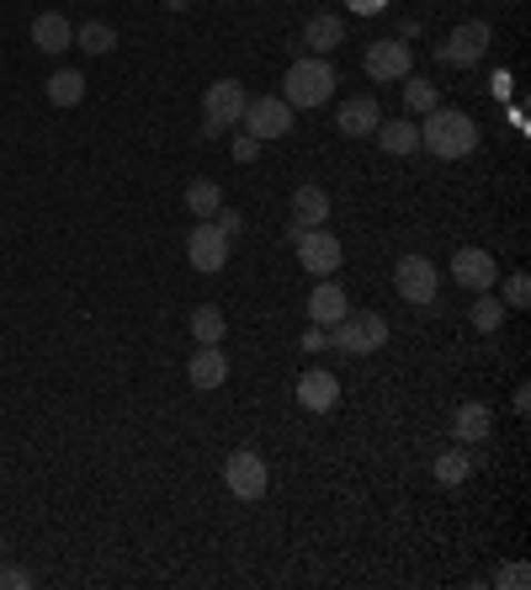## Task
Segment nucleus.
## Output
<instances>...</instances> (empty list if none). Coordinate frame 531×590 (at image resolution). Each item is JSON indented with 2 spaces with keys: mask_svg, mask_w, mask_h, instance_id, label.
<instances>
[{
  "mask_svg": "<svg viewBox=\"0 0 531 590\" xmlns=\"http://www.w3.org/2000/svg\"><path fill=\"white\" fill-rule=\"evenodd\" d=\"M420 149H431L435 160H468L479 149V123L458 107H435L420 118Z\"/></svg>",
  "mask_w": 531,
  "mask_h": 590,
  "instance_id": "obj_1",
  "label": "nucleus"
},
{
  "mask_svg": "<svg viewBox=\"0 0 531 590\" xmlns=\"http://www.w3.org/2000/svg\"><path fill=\"white\" fill-rule=\"evenodd\" d=\"M335 86H340L335 64H330V59H319V53H309V59L288 64V80H282V101H288L292 112H309V107H324Z\"/></svg>",
  "mask_w": 531,
  "mask_h": 590,
  "instance_id": "obj_2",
  "label": "nucleus"
},
{
  "mask_svg": "<svg viewBox=\"0 0 531 590\" xmlns=\"http://www.w3.org/2000/svg\"><path fill=\"white\" fill-rule=\"evenodd\" d=\"M383 341H388V320L372 314V309H345V320L330 324V346L345 351V357H372V351H383Z\"/></svg>",
  "mask_w": 531,
  "mask_h": 590,
  "instance_id": "obj_3",
  "label": "nucleus"
},
{
  "mask_svg": "<svg viewBox=\"0 0 531 590\" xmlns=\"http://www.w3.org/2000/svg\"><path fill=\"white\" fill-rule=\"evenodd\" d=\"M244 86L240 80H229V74H223V80H213V86H208V97H202V112H208V123H202V139H218V133H223V128H234L244 118Z\"/></svg>",
  "mask_w": 531,
  "mask_h": 590,
  "instance_id": "obj_4",
  "label": "nucleus"
},
{
  "mask_svg": "<svg viewBox=\"0 0 531 590\" xmlns=\"http://www.w3.org/2000/svg\"><path fill=\"white\" fill-rule=\"evenodd\" d=\"M244 133L250 139H261V144H271V139H288L292 133V107L282 97H250L244 101Z\"/></svg>",
  "mask_w": 531,
  "mask_h": 590,
  "instance_id": "obj_5",
  "label": "nucleus"
},
{
  "mask_svg": "<svg viewBox=\"0 0 531 590\" xmlns=\"http://www.w3.org/2000/svg\"><path fill=\"white\" fill-rule=\"evenodd\" d=\"M292 250H298L303 271H314V277H335L340 261H345L340 240L324 229V223H319V229H298V234H292Z\"/></svg>",
  "mask_w": 531,
  "mask_h": 590,
  "instance_id": "obj_6",
  "label": "nucleus"
},
{
  "mask_svg": "<svg viewBox=\"0 0 531 590\" xmlns=\"http://www.w3.org/2000/svg\"><path fill=\"white\" fill-rule=\"evenodd\" d=\"M223 484H229V494H234V500H261L266 484H271L261 452H250V447L229 452V458H223Z\"/></svg>",
  "mask_w": 531,
  "mask_h": 590,
  "instance_id": "obj_7",
  "label": "nucleus"
},
{
  "mask_svg": "<svg viewBox=\"0 0 531 590\" xmlns=\"http://www.w3.org/2000/svg\"><path fill=\"white\" fill-rule=\"evenodd\" d=\"M229 246H234V240H229L213 219H197L192 234H187V261H192L197 271H208V277H213V271L229 267Z\"/></svg>",
  "mask_w": 531,
  "mask_h": 590,
  "instance_id": "obj_8",
  "label": "nucleus"
},
{
  "mask_svg": "<svg viewBox=\"0 0 531 590\" xmlns=\"http://www.w3.org/2000/svg\"><path fill=\"white\" fill-rule=\"evenodd\" d=\"M435 288H441V271L425 261V256H399V267H393V293L404 298V303H431Z\"/></svg>",
  "mask_w": 531,
  "mask_h": 590,
  "instance_id": "obj_9",
  "label": "nucleus"
},
{
  "mask_svg": "<svg viewBox=\"0 0 531 590\" xmlns=\"http://www.w3.org/2000/svg\"><path fill=\"white\" fill-rule=\"evenodd\" d=\"M362 64H367V80H372V86H393V80H404V74L414 70L404 38H378V43L367 49Z\"/></svg>",
  "mask_w": 531,
  "mask_h": 590,
  "instance_id": "obj_10",
  "label": "nucleus"
},
{
  "mask_svg": "<svg viewBox=\"0 0 531 590\" xmlns=\"http://www.w3.org/2000/svg\"><path fill=\"white\" fill-rule=\"evenodd\" d=\"M452 282L468 288V293H489V288L500 282V267H494V256H489V250L462 246L458 256H452Z\"/></svg>",
  "mask_w": 531,
  "mask_h": 590,
  "instance_id": "obj_11",
  "label": "nucleus"
},
{
  "mask_svg": "<svg viewBox=\"0 0 531 590\" xmlns=\"http://www.w3.org/2000/svg\"><path fill=\"white\" fill-rule=\"evenodd\" d=\"M489 38H494L489 22H462V27H452V38L435 49V59H441V64H458V70L462 64H479L483 49H489Z\"/></svg>",
  "mask_w": 531,
  "mask_h": 590,
  "instance_id": "obj_12",
  "label": "nucleus"
},
{
  "mask_svg": "<svg viewBox=\"0 0 531 590\" xmlns=\"http://www.w3.org/2000/svg\"><path fill=\"white\" fill-rule=\"evenodd\" d=\"M378 123H383V107H378V97H372V91L340 101L335 128L345 133V139H367V133H378Z\"/></svg>",
  "mask_w": 531,
  "mask_h": 590,
  "instance_id": "obj_13",
  "label": "nucleus"
},
{
  "mask_svg": "<svg viewBox=\"0 0 531 590\" xmlns=\"http://www.w3.org/2000/svg\"><path fill=\"white\" fill-rule=\"evenodd\" d=\"M298 404L303 410H314V416H330L340 404V378L324 368H309L303 378H298Z\"/></svg>",
  "mask_w": 531,
  "mask_h": 590,
  "instance_id": "obj_14",
  "label": "nucleus"
},
{
  "mask_svg": "<svg viewBox=\"0 0 531 590\" xmlns=\"http://www.w3.org/2000/svg\"><path fill=\"white\" fill-rule=\"evenodd\" d=\"M187 378H192V389H223L229 383V357H223V346H197L192 362H187Z\"/></svg>",
  "mask_w": 531,
  "mask_h": 590,
  "instance_id": "obj_15",
  "label": "nucleus"
},
{
  "mask_svg": "<svg viewBox=\"0 0 531 590\" xmlns=\"http://www.w3.org/2000/svg\"><path fill=\"white\" fill-rule=\"evenodd\" d=\"M319 223H330V192H324V187H298V192H292L288 240L298 234V229H319Z\"/></svg>",
  "mask_w": 531,
  "mask_h": 590,
  "instance_id": "obj_16",
  "label": "nucleus"
},
{
  "mask_svg": "<svg viewBox=\"0 0 531 590\" xmlns=\"http://www.w3.org/2000/svg\"><path fill=\"white\" fill-rule=\"evenodd\" d=\"M345 309H351V298H345V288H340L335 277H319V288L309 293V320L330 330V324H340V320H345Z\"/></svg>",
  "mask_w": 531,
  "mask_h": 590,
  "instance_id": "obj_17",
  "label": "nucleus"
},
{
  "mask_svg": "<svg viewBox=\"0 0 531 590\" xmlns=\"http://www.w3.org/2000/svg\"><path fill=\"white\" fill-rule=\"evenodd\" d=\"M32 43L49 53V59H59L64 49H74V27L64 11H43V17H32Z\"/></svg>",
  "mask_w": 531,
  "mask_h": 590,
  "instance_id": "obj_18",
  "label": "nucleus"
},
{
  "mask_svg": "<svg viewBox=\"0 0 531 590\" xmlns=\"http://www.w3.org/2000/svg\"><path fill=\"white\" fill-rule=\"evenodd\" d=\"M303 43H309V53L330 59V53L345 43V22H340L335 11H319V17H309V27H303Z\"/></svg>",
  "mask_w": 531,
  "mask_h": 590,
  "instance_id": "obj_19",
  "label": "nucleus"
},
{
  "mask_svg": "<svg viewBox=\"0 0 531 590\" xmlns=\"http://www.w3.org/2000/svg\"><path fill=\"white\" fill-rule=\"evenodd\" d=\"M489 426H494L489 404L468 399V404H458V416H452V437H458V447H479L489 437Z\"/></svg>",
  "mask_w": 531,
  "mask_h": 590,
  "instance_id": "obj_20",
  "label": "nucleus"
},
{
  "mask_svg": "<svg viewBox=\"0 0 531 590\" xmlns=\"http://www.w3.org/2000/svg\"><path fill=\"white\" fill-rule=\"evenodd\" d=\"M378 144H383V154H414L420 149V123L414 118H383L378 123Z\"/></svg>",
  "mask_w": 531,
  "mask_h": 590,
  "instance_id": "obj_21",
  "label": "nucleus"
},
{
  "mask_svg": "<svg viewBox=\"0 0 531 590\" xmlns=\"http://www.w3.org/2000/svg\"><path fill=\"white\" fill-rule=\"evenodd\" d=\"M505 298H494V288H489V293H479L473 298V309H468V320H473V330H479V336H494V330H500V324H505Z\"/></svg>",
  "mask_w": 531,
  "mask_h": 590,
  "instance_id": "obj_22",
  "label": "nucleus"
},
{
  "mask_svg": "<svg viewBox=\"0 0 531 590\" xmlns=\"http://www.w3.org/2000/svg\"><path fill=\"white\" fill-rule=\"evenodd\" d=\"M74 49L91 53V59L112 53V49H118V27H107V22H86V27H74Z\"/></svg>",
  "mask_w": 531,
  "mask_h": 590,
  "instance_id": "obj_23",
  "label": "nucleus"
},
{
  "mask_svg": "<svg viewBox=\"0 0 531 590\" xmlns=\"http://www.w3.org/2000/svg\"><path fill=\"white\" fill-rule=\"evenodd\" d=\"M49 101L53 107H80V101H86V74L80 70H53L49 74Z\"/></svg>",
  "mask_w": 531,
  "mask_h": 590,
  "instance_id": "obj_24",
  "label": "nucleus"
},
{
  "mask_svg": "<svg viewBox=\"0 0 531 590\" xmlns=\"http://www.w3.org/2000/svg\"><path fill=\"white\" fill-rule=\"evenodd\" d=\"M218 208H223V187H218V181H208V176H197L192 187H187V213H197V219H213Z\"/></svg>",
  "mask_w": 531,
  "mask_h": 590,
  "instance_id": "obj_25",
  "label": "nucleus"
},
{
  "mask_svg": "<svg viewBox=\"0 0 531 590\" xmlns=\"http://www.w3.org/2000/svg\"><path fill=\"white\" fill-rule=\"evenodd\" d=\"M223 330H229V320H223V309H218V303L192 309V341L197 346H218V341H223Z\"/></svg>",
  "mask_w": 531,
  "mask_h": 590,
  "instance_id": "obj_26",
  "label": "nucleus"
},
{
  "mask_svg": "<svg viewBox=\"0 0 531 590\" xmlns=\"http://www.w3.org/2000/svg\"><path fill=\"white\" fill-rule=\"evenodd\" d=\"M468 473H473V458H468L462 447H452V452H441V458H435V484H447V490L468 484Z\"/></svg>",
  "mask_w": 531,
  "mask_h": 590,
  "instance_id": "obj_27",
  "label": "nucleus"
},
{
  "mask_svg": "<svg viewBox=\"0 0 531 590\" xmlns=\"http://www.w3.org/2000/svg\"><path fill=\"white\" fill-rule=\"evenodd\" d=\"M399 86H404V107H410V118H425V112H435V107H441V91H435L431 80H414V74H404Z\"/></svg>",
  "mask_w": 531,
  "mask_h": 590,
  "instance_id": "obj_28",
  "label": "nucleus"
},
{
  "mask_svg": "<svg viewBox=\"0 0 531 590\" xmlns=\"http://www.w3.org/2000/svg\"><path fill=\"white\" fill-rule=\"evenodd\" d=\"M527 303H531V277L527 271H515V277L505 282V309H527Z\"/></svg>",
  "mask_w": 531,
  "mask_h": 590,
  "instance_id": "obj_29",
  "label": "nucleus"
},
{
  "mask_svg": "<svg viewBox=\"0 0 531 590\" xmlns=\"http://www.w3.org/2000/svg\"><path fill=\"white\" fill-rule=\"evenodd\" d=\"M229 149H234V160H240V166H256V160H261V139H250V133H240Z\"/></svg>",
  "mask_w": 531,
  "mask_h": 590,
  "instance_id": "obj_30",
  "label": "nucleus"
},
{
  "mask_svg": "<svg viewBox=\"0 0 531 590\" xmlns=\"http://www.w3.org/2000/svg\"><path fill=\"white\" fill-rule=\"evenodd\" d=\"M527 564H510V569H494V586H505V590H527Z\"/></svg>",
  "mask_w": 531,
  "mask_h": 590,
  "instance_id": "obj_31",
  "label": "nucleus"
},
{
  "mask_svg": "<svg viewBox=\"0 0 531 590\" xmlns=\"http://www.w3.org/2000/svg\"><path fill=\"white\" fill-rule=\"evenodd\" d=\"M27 586H32V574H27L22 564H6V569H0V590H27Z\"/></svg>",
  "mask_w": 531,
  "mask_h": 590,
  "instance_id": "obj_32",
  "label": "nucleus"
},
{
  "mask_svg": "<svg viewBox=\"0 0 531 590\" xmlns=\"http://www.w3.org/2000/svg\"><path fill=\"white\" fill-rule=\"evenodd\" d=\"M213 223L223 229V234H229V240H234V234L244 229V213H229V208H218V213H213Z\"/></svg>",
  "mask_w": 531,
  "mask_h": 590,
  "instance_id": "obj_33",
  "label": "nucleus"
},
{
  "mask_svg": "<svg viewBox=\"0 0 531 590\" xmlns=\"http://www.w3.org/2000/svg\"><path fill=\"white\" fill-rule=\"evenodd\" d=\"M330 346V330L324 324H309V336H303V351H324Z\"/></svg>",
  "mask_w": 531,
  "mask_h": 590,
  "instance_id": "obj_34",
  "label": "nucleus"
},
{
  "mask_svg": "<svg viewBox=\"0 0 531 590\" xmlns=\"http://www.w3.org/2000/svg\"><path fill=\"white\" fill-rule=\"evenodd\" d=\"M357 17H378V11H388V0H345Z\"/></svg>",
  "mask_w": 531,
  "mask_h": 590,
  "instance_id": "obj_35",
  "label": "nucleus"
},
{
  "mask_svg": "<svg viewBox=\"0 0 531 590\" xmlns=\"http://www.w3.org/2000/svg\"><path fill=\"white\" fill-rule=\"evenodd\" d=\"M187 6H192V0H166V11H187Z\"/></svg>",
  "mask_w": 531,
  "mask_h": 590,
  "instance_id": "obj_36",
  "label": "nucleus"
},
{
  "mask_svg": "<svg viewBox=\"0 0 531 590\" xmlns=\"http://www.w3.org/2000/svg\"><path fill=\"white\" fill-rule=\"evenodd\" d=\"M0 553H6V538H0Z\"/></svg>",
  "mask_w": 531,
  "mask_h": 590,
  "instance_id": "obj_37",
  "label": "nucleus"
}]
</instances>
